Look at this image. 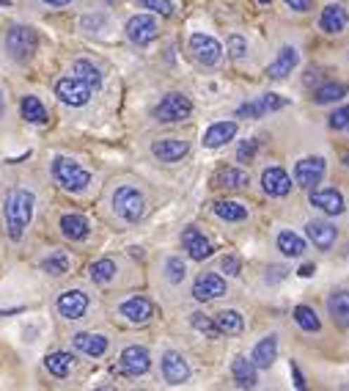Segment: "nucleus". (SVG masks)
I'll return each mask as SVG.
<instances>
[{"instance_id":"f257e3e1","label":"nucleus","mask_w":349,"mask_h":391,"mask_svg":"<svg viewBox=\"0 0 349 391\" xmlns=\"http://www.w3.org/2000/svg\"><path fill=\"white\" fill-rule=\"evenodd\" d=\"M33 207H36V196L25 188H14L6 193L3 215H6V231L11 243H20L25 237V229L33 218Z\"/></svg>"},{"instance_id":"f03ea898","label":"nucleus","mask_w":349,"mask_h":391,"mask_svg":"<svg viewBox=\"0 0 349 391\" xmlns=\"http://www.w3.org/2000/svg\"><path fill=\"white\" fill-rule=\"evenodd\" d=\"M50 171H53V179H55L64 191H69V193H83V191L91 185V174H88L80 163L69 160V158H55L53 165H50Z\"/></svg>"},{"instance_id":"7ed1b4c3","label":"nucleus","mask_w":349,"mask_h":391,"mask_svg":"<svg viewBox=\"0 0 349 391\" xmlns=\"http://www.w3.org/2000/svg\"><path fill=\"white\" fill-rule=\"evenodd\" d=\"M36 47H39V36H36L33 28H28V25H11L8 28V33H6V53H8L11 61H17V64L31 61Z\"/></svg>"},{"instance_id":"20e7f679","label":"nucleus","mask_w":349,"mask_h":391,"mask_svg":"<svg viewBox=\"0 0 349 391\" xmlns=\"http://www.w3.org/2000/svg\"><path fill=\"white\" fill-rule=\"evenodd\" d=\"M113 212L121 221H127V224H138L143 218V212H146V198H143L140 191L124 185V188H119L113 193Z\"/></svg>"},{"instance_id":"39448f33","label":"nucleus","mask_w":349,"mask_h":391,"mask_svg":"<svg viewBox=\"0 0 349 391\" xmlns=\"http://www.w3.org/2000/svg\"><path fill=\"white\" fill-rule=\"evenodd\" d=\"M190 113H192V102L185 97V94H165V97L159 99L157 108H154L157 122H165V124H171V122H185Z\"/></svg>"},{"instance_id":"423d86ee","label":"nucleus","mask_w":349,"mask_h":391,"mask_svg":"<svg viewBox=\"0 0 349 391\" xmlns=\"http://www.w3.org/2000/svg\"><path fill=\"white\" fill-rule=\"evenodd\" d=\"M190 53L198 64L204 66H218L223 58V44L215 36L206 33H192L190 36Z\"/></svg>"},{"instance_id":"0eeeda50","label":"nucleus","mask_w":349,"mask_h":391,"mask_svg":"<svg viewBox=\"0 0 349 391\" xmlns=\"http://www.w3.org/2000/svg\"><path fill=\"white\" fill-rule=\"evenodd\" d=\"M91 91H94V89H91L88 83H83L80 77H64V80L55 83V97L61 99L64 105H69V108H83V105H88Z\"/></svg>"},{"instance_id":"6e6552de","label":"nucleus","mask_w":349,"mask_h":391,"mask_svg":"<svg viewBox=\"0 0 349 391\" xmlns=\"http://www.w3.org/2000/svg\"><path fill=\"white\" fill-rule=\"evenodd\" d=\"M159 36V25L152 14H135L127 23V39L138 47H146Z\"/></svg>"},{"instance_id":"1a4fd4ad","label":"nucleus","mask_w":349,"mask_h":391,"mask_svg":"<svg viewBox=\"0 0 349 391\" xmlns=\"http://www.w3.org/2000/svg\"><path fill=\"white\" fill-rule=\"evenodd\" d=\"M149 366H152V356H149V350L140 347V345H132V347H127V350L119 356V369H121L124 375H129V378L146 375Z\"/></svg>"},{"instance_id":"9d476101","label":"nucleus","mask_w":349,"mask_h":391,"mask_svg":"<svg viewBox=\"0 0 349 391\" xmlns=\"http://www.w3.org/2000/svg\"><path fill=\"white\" fill-rule=\"evenodd\" d=\"M55 309H58V314L64 320H80L88 312V295L83 290H66V293L58 295Z\"/></svg>"},{"instance_id":"9b49d317","label":"nucleus","mask_w":349,"mask_h":391,"mask_svg":"<svg viewBox=\"0 0 349 391\" xmlns=\"http://www.w3.org/2000/svg\"><path fill=\"white\" fill-rule=\"evenodd\" d=\"M162 378H165V383H171V386H182V383L190 380V364L185 361L182 353L168 350V353L162 356Z\"/></svg>"},{"instance_id":"f8f14e48","label":"nucleus","mask_w":349,"mask_h":391,"mask_svg":"<svg viewBox=\"0 0 349 391\" xmlns=\"http://www.w3.org/2000/svg\"><path fill=\"white\" fill-rule=\"evenodd\" d=\"M286 108V99L278 97V94H264V97L253 99V102H245L237 108V119H261L272 110H281Z\"/></svg>"},{"instance_id":"ddd939ff","label":"nucleus","mask_w":349,"mask_h":391,"mask_svg":"<svg viewBox=\"0 0 349 391\" xmlns=\"http://www.w3.org/2000/svg\"><path fill=\"white\" fill-rule=\"evenodd\" d=\"M119 312H121L124 320L135 323V326H143V323H149L154 317V303L149 297H143V295H132L119 306Z\"/></svg>"},{"instance_id":"4468645a","label":"nucleus","mask_w":349,"mask_h":391,"mask_svg":"<svg viewBox=\"0 0 349 391\" xmlns=\"http://www.w3.org/2000/svg\"><path fill=\"white\" fill-rule=\"evenodd\" d=\"M220 295H225V278L223 276H218V273H201L195 278V284H192V297L195 300L206 303V300H215Z\"/></svg>"},{"instance_id":"2eb2a0df","label":"nucleus","mask_w":349,"mask_h":391,"mask_svg":"<svg viewBox=\"0 0 349 391\" xmlns=\"http://www.w3.org/2000/svg\"><path fill=\"white\" fill-rule=\"evenodd\" d=\"M182 245H185V251L190 254V259L195 262H204L212 257V243L204 237V231L195 226H187L185 231H182Z\"/></svg>"},{"instance_id":"dca6fc26","label":"nucleus","mask_w":349,"mask_h":391,"mask_svg":"<svg viewBox=\"0 0 349 391\" xmlns=\"http://www.w3.org/2000/svg\"><path fill=\"white\" fill-rule=\"evenodd\" d=\"M187 152H190V146L182 138H159V141H154V146H152V155L157 158L159 163H176Z\"/></svg>"},{"instance_id":"f3484780","label":"nucleus","mask_w":349,"mask_h":391,"mask_svg":"<svg viewBox=\"0 0 349 391\" xmlns=\"http://www.w3.org/2000/svg\"><path fill=\"white\" fill-rule=\"evenodd\" d=\"M324 158H305V160H300V163L294 165V179H297V185H303V188H314L322 182V177H324Z\"/></svg>"},{"instance_id":"a211bd4d","label":"nucleus","mask_w":349,"mask_h":391,"mask_svg":"<svg viewBox=\"0 0 349 391\" xmlns=\"http://www.w3.org/2000/svg\"><path fill=\"white\" fill-rule=\"evenodd\" d=\"M212 185H215V188H225V191H242V188H248V185H251V177H248L242 168L223 165V168L215 171Z\"/></svg>"},{"instance_id":"6ab92c4d","label":"nucleus","mask_w":349,"mask_h":391,"mask_svg":"<svg viewBox=\"0 0 349 391\" xmlns=\"http://www.w3.org/2000/svg\"><path fill=\"white\" fill-rule=\"evenodd\" d=\"M311 204L319 207L324 215H341L344 207V196L338 193L336 188H322V191H311Z\"/></svg>"},{"instance_id":"aec40b11","label":"nucleus","mask_w":349,"mask_h":391,"mask_svg":"<svg viewBox=\"0 0 349 391\" xmlns=\"http://www.w3.org/2000/svg\"><path fill=\"white\" fill-rule=\"evenodd\" d=\"M300 64V56H297V50L294 47H281L278 50V56H275V61L267 66V75L272 77V80H284V77H289L291 72H294V66Z\"/></svg>"},{"instance_id":"412c9836","label":"nucleus","mask_w":349,"mask_h":391,"mask_svg":"<svg viewBox=\"0 0 349 391\" xmlns=\"http://www.w3.org/2000/svg\"><path fill=\"white\" fill-rule=\"evenodd\" d=\"M261 185H264V193L267 196H286L291 191V179H289V174H286L281 165H272V168H267L264 174H261Z\"/></svg>"},{"instance_id":"4be33fe9","label":"nucleus","mask_w":349,"mask_h":391,"mask_svg":"<svg viewBox=\"0 0 349 391\" xmlns=\"http://www.w3.org/2000/svg\"><path fill=\"white\" fill-rule=\"evenodd\" d=\"M72 345H74V350H80V353H86V356H91V359L105 356L107 347H110L107 336H102V333H74Z\"/></svg>"},{"instance_id":"5701e85b","label":"nucleus","mask_w":349,"mask_h":391,"mask_svg":"<svg viewBox=\"0 0 349 391\" xmlns=\"http://www.w3.org/2000/svg\"><path fill=\"white\" fill-rule=\"evenodd\" d=\"M347 23H349V14H347V8H344L341 3H330V6H324V8H322V17H319L322 31L341 33L344 28H347Z\"/></svg>"},{"instance_id":"b1692460","label":"nucleus","mask_w":349,"mask_h":391,"mask_svg":"<svg viewBox=\"0 0 349 391\" xmlns=\"http://www.w3.org/2000/svg\"><path fill=\"white\" fill-rule=\"evenodd\" d=\"M58 226H61V234H64L66 240H72V243L86 240V237H88V231H91V226H88V218H86V215H80V212H69V215H64Z\"/></svg>"},{"instance_id":"393cba45","label":"nucleus","mask_w":349,"mask_h":391,"mask_svg":"<svg viewBox=\"0 0 349 391\" xmlns=\"http://www.w3.org/2000/svg\"><path fill=\"white\" fill-rule=\"evenodd\" d=\"M275 356H278V336L275 333H270V336H264L258 345L253 347V356H251V361H253L256 369H270L272 366V361H275Z\"/></svg>"},{"instance_id":"a878e982","label":"nucleus","mask_w":349,"mask_h":391,"mask_svg":"<svg viewBox=\"0 0 349 391\" xmlns=\"http://www.w3.org/2000/svg\"><path fill=\"white\" fill-rule=\"evenodd\" d=\"M305 231H308V240L317 245L319 251H330L333 243H336V226L327 224V221H311L305 226Z\"/></svg>"},{"instance_id":"bb28decb","label":"nucleus","mask_w":349,"mask_h":391,"mask_svg":"<svg viewBox=\"0 0 349 391\" xmlns=\"http://www.w3.org/2000/svg\"><path fill=\"white\" fill-rule=\"evenodd\" d=\"M237 135V122H218L204 132V146L206 149H220Z\"/></svg>"},{"instance_id":"cd10ccee","label":"nucleus","mask_w":349,"mask_h":391,"mask_svg":"<svg viewBox=\"0 0 349 391\" xmlns=\"http://www.w3.org/2000/svg\"><path fill=\"white\" fill-rule=\"evenodd\" d=\"M231 372H234V380H237L239 389H253L256 383H258L253 361H248L245 356H237V359L231 361Z\"/></svg>"},{"instance_id":"c85d7f7f","label":"nucleus","mask_w":349,"mask_h":391,"mask_svg":"<svg viewBox=\"0 0 349 391\" xmlns=\"http://www.w3.org/2000/svg\"><path fill=\"white\" fill-rule=\"evenodd\" d=\"M20 110H22V119H25L28 124H47V119H50L44 102L39 97H33V94H25V97H22Z\"/></svg>"},{"instance_id":"c756f323","label":"nucleus","mask_w":349,"mask_h":391,"mask_svg":"<svg viewBox=\"0 0 349 391\" xmlns=\"http://www.w3.org/2000/svg\"><path fill=\"white\" fill-rule=\"evenodd\" d=\"M327 312L338 326L349 328V290H338L327 297Z\"/></svg>"},{"instance_id":"7c9ffc66","label":"nucleus","mask_w":349,"mask_h":391,"mask_svg":"<svg viewBox=\"0 0 349 391\" xmlns=\"http://www.w3.org/2000/svg\"><path fill=\"white\" fill-rule=\"evenodd\" d=\"M215 326L220 333H228V336H237V333H242V328H245V320H242V314L239 312H234V309H225L220 314H215Z\"/></svg>"},{"instance_id":"2f4dec72","label":"nucleus","mask_w":349,"mask_h":391,"mask_svg":"<svg viewBox=\"0 0 349 391\" xmlns=\"http://www.w3.org/2000/svg\"><path fill=\"white\" fill-rule=\"evenodd\" d=\"M72 72H74V77H80V80L88 83L91 89H99V86H102V72H99V66H94L88 58H77V61L72 64Z\"/></svg>"},{"instance_id":"473e14b6","label":"nucleus","mask_w":349,"mask_h":391,"mask_svg":"<svg viewBox=\"0 0 349 391\" xmlns=\"http://www.w3.org/2000/svg\"><path fill=\"white\" fill-rule=\"evenodd\" d=\"M278 251L286 254V257H303L305 254V240L286 229V231L278 234Z\"/></svg>"},{"instance_id":"72a5a7b5","label":"nucleus","mask_w":349,"mask_h":391,"mask_svg":"<svg viewBox=\"0 0 349 391\" xmlns=\"http://www.w3.org/2000/svg\"><path fill=\"white\" fill-rule=\"evenodd\" d=\"M349 94V86L344 83H327V86H319L314 91V102L317 105H330V102H338Z\"/></svg>"},{"instance_id":"f704fd0d","label":"nucleus","mask_w":349,"mask_h":391,"mask_svg":"<svg viewBox=\"0 0 349 391\" xmlns=\"http://www.w3.org/2000/svg\"><path fill=\"white\" fill-rule=\"evenodd\" d=\"M72 353H50L47 359H44V366H47V372L50 375H55V378H66L69 372H72Z\"/></svg>"},{"instance_id":"c9c22d12","label":"nucleus","mask_w":349,"mask_h":391,"mask_svg":"<svg viewBox=\"0 0 349 391\" xmlns=\"http://www.w3.org/2000/svg\"><path fill=\"white\" fill-rule=\"evenodd\" d=\"M215 215L223 221H245L248 207H242L239 201H215Z\"/></svg>"},{"instance_id":"e433bc0d","label":"nucleus","mask_w":349,"mask_h":391,"mask_svg":"<svg viewBox=\"0 0 349 391\" xmlns=\"http://www.w3.org/2000/svg\"><path fill=\"white\" fill-rule=\"evenodd\" d=\"M88 276L94 284H110L116 278V262L113 259H96L91 267H88Z\"/></svg>"},{"instance_id":"4c0bfd02","label":"nucleus","mask_w":349,"mask_h":391,"mask_svg":"<svg viewBox=\"0 0 349 391\" xmlns=\"http://www.w3.org/2000/svg\"><path fill=\"white\" fill-rule=\"evenodd\" d=\"M69 257H66L64 251H53L50 257H44L41 259V270L47 273V276H66L69 273Z\"/></svg>"},{"instance_id":"58836bf2","label":"nucleus","mask_w":349,"mask_h":391,"mask_svg":"<svg viewBox=\"0 0 349 391\" xmlns=\"http://www.w3.org/2000/svg\"><path fill=\"white\" fill-rule=\"evenodd\" d=\"M294 323L303 328V331H311V333L322 328V323H319V317H317V312H314L311 306H297V309H294Z\"/></svg>"},{"instance_id":"ea45409f","label":"nucleus","mask_w":349,"mask_h":391,"mask_svg":"<svg viewBox=\"0 0 349 391\" xmlns=\"http://www.w3.org/2000/svg\"><path fill=\"white\" fill-rule=\"evenodd\" d=\"M190 323H192V328H195V331H201L206 339H218V336H220V331H218V326H215V320H212V317H206L204 312H192Z\"/></svg>"},{"instance_id":"a19ab883","label":"nucleus","mask_w":349,"mask_h":391,"mask_svg":"<svg viewBox=\"0 0 349 391\" xmlns=\"http://www.w3.org/2000/svg\"><path fill=\"white\" fill-rule=\"evenodd\" d=\"M185 276H187V264L179 259V257H171V259L165 262V278L171 284H182Z\"/></svg>"},{"instance_id":"79ce46f5","label":"nucleus","mask_w":349,"mask_h":391,"mask_svg":"<svg viewBox=\"0 0 349 391\" xmlns=\"http://www.w3.org/2000/svg\"><path fill=\"white\" fill-rule=\"evenodd\" d=\"M225 47H228V56L231 58H237V61H242L245 56H248V41L239 36V33H234V36H228V41H225Z\"/></svg>"},{"instance_id":"37998d69","label":"nucleus","mask_w":349,"mask_h":391,"mask_svg":"<svg viewBox=\"0 0 349 391\" xmlns=\"http://www.w3.org/2000/svg\"><path fill=\"white\" fill-rule=\"evenodd\" d=\"M143 8H152V11H157L162 17H171L173 14V3L171 0H138Z\"/></svg>"},{"instance_id":"c03bdc74","label":"nucleus","mask_w":349,"mask_h":391,"mask_svg":"<svg viewBox=\"0 0 349 391\" xmlns=\"http://www.w3.org/2000/svg\"><path fill=\"white\" fill-rule=\"evenodd\" d=\"M330 127H333V130H347L349 127V105L338 108V110L330 116Z\"/></svg>"},{"instance_id":"a18cd8bd","label":"nucleus","mask_w":349,"mask_h":391,"mask_svg":"<svg viewBox=\"0 0 349 391\" xmlns=\"http://www.w3.org/2000/svg\"><path fill=\"white\" fill-rule=\"evenodd\" d=\"M256 149H258V141H245V143L237 149V160H239V163H251L256 158Z\"/></svg>"},{"instance_id":"49530a36","label":"nucleus","mask_w":349,"mask_h":391,"mask_svg":"<svg viewBox=\"0 0 349 391\" xmlns=\"http://www.w3.org/2000/svg\"><path fill=\"white\" fill-rule=\"evenodd\" d=\"M220 270L225 276H239V270H242V262L237 259L234 254H225L220 259Z\"/></svg>"},{"instance_id":"de8ad7c7","label":"nucleus","mask_w":349,"mask_h":391,"mask_svg":"<svg viewBox=\"0 0 349 391\" xmlns=\"http://www.w3.org/2000/svg\"><path fill=\"white\" fill-rule=\"evenodd\" d=\"M289 369H291V378H294V386H297V389H305V378H303V372H300V366H297V364L291 361V364H289Z\"/></svg>"},{"instance_id":"09e8293b","label":"nucleus","mask_w":349,"mask_h":391,"mask_svg":"<svg viewBox=\"0 0 349 391\" xmlns=\"http://www.w3.org/2000/svg\"><path fill=\"white\" fill-rule=\"evenodd\" d=\"M286 6H289V8H294V11H311L314 0H286Z\"/></svg>"},{"instance_id":"8fccbe9b","label":"nucleus","mask_w":349,"mask_h":391,"mask_svg":"<svg viewBox=\"0 0 349 391\" xmlns=\"http://www.w3.org/2000/svg\"><path fill=\"white\" fill-rule=\"evenodd\" d=\"M314 273H317V267H314V264H303V267L297 270V276H303V278H311Z\"/></svg>"},{"instance_id":"3c124183","label":"nucleus","mask_w":349,"mask_h":391,"mask_svg":"<svg viewBox=\"0 0 349 391\" xmlns=\"http://www.w3.org/2000/svg\"><path fill=\"white\" fill-rule=\"evenodd\" d=\"M41 3H44V6H53V8H64L72 0H41Z\"/></svg>"},{"instance_id":"603ef678","label":"nucleus","mask_w":349,"mask_h":391,"mask_svg":"<svg viewBox=\"0 0 349 391\" xmlns=\"http://www.w3.org/2000/svg\"><path fill=\"white\" fill-rule=\"evenodd\" d=\"M314 80H319V72H314V69H308V72H305V86H311Z\"/></svg>"},{"instance_id":"864d4df0","label":"nucleus","mask_w":349,"mask_h":391,"mask_svg":"<svg viewBox=\"0 0 349 391\" xmlns=\"http://www.w3.org/2000/svg\"><path fill=\"white\" fill-rule=\"evenodd\" d=\"M3 110H6V97H3V89H0V116H3Z\"/></svg>"},{"instance_id":"5fc2aeb1","label":"nucleus","mask_w":349,"mask_h":391,"mask_svg":"<svg viewBox=\"0 0 349 391\" xmlns=\"http://www.w3.org/2000/svg\"><path fill=\"white\" fill-rule=\"evenodd\" d=\"M0 6H11V0H0Z\"/></svg>"},{"instance_id":"6e6d98bb","label":"nucleus","mask_w":349,"mask_h":391,"mask_svg":"<svg viewBox=\"0 0 349 391\" xmlns=\"http://www.w3.org/2000/svg\"><path fill=\"white\" fill-rule=\"evenodd\" d=\"M258 3H270V0H258Z\"/></svg>"}]
</instances>
